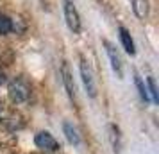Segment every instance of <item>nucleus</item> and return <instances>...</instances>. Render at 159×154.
Returning <instances> with one entry per match:
<instances>
[{
	"mask_svg": "<svg viewBox=\"0 0 159 154\" xmlns=\"http://www.w3.org/2000/svg\"><path fill=\"white\" fill-rule=\"evenodd\" d=\"M7 93H9V99L13 100L15 104H22L25 102L30 95V86L29 82L22 79V77H16L13 81L9 82L7 86Z\"/></svg>",
	"mask_w": 159,
	"mask_h": 154,
	"instance_id": "nucleus-1",
	"label": "nucleus"
},
{
	"mask_svg": "<svg viewBox=\"0 0 159 154\" xmlns=\"http://www.w3.org/2000/svg\"><path fill=\"white\" fill-rule=\"evenodd\" d=\"M80 77H82V84L86 88V93L89 97H97V81L93 77V70L88 65V61L84 58H80Z\"/></svg>",
	"mask_w": 159,
	"mask_h": 154,
	"instance_id": "nucleus-2",
	"label": "nucleus"
},
{
	"mask_svg": "<svg viewBox=\"0 0 159 154\" xmlns=\"http://www.w3.org/2000/svg\"><path fill=\"white\" fill-rule=\"evenodd\" d=\"M65 20L68 29L72 30L73 34H79L80 32V16L79 11L75 7L73 0H65Z\"/></svg>",
	"mask_w": 159,
	"mask_h": 154,
	"instance_id": "nucleus-3",
	"label": "nucleus"
},
{
	"mask_svg": "<svg viewBox=\"0 0 159 154\" xmlns=\"http://www.w3.org/2000/svg\"><path fill=\"white\" fill-rule=\"evenodd\" d=\"M102 43H104V49H106V54H107V59H109V63H111V68H113L115 75L118 77V79H122L123 77V66H122V59H120V56H118L116 49L109 43L107 40H104Z\"/></svg>",
	"mask_w": 159,
	"mask_h": 154,
	"instance_id": "nucleus-4",
	"label": "nucleus"
},
{
	"mask_svg": "<svg viewBox=\"0 0 159 154\" xmlns=\"http://www.w3.org/2000/svg\"><path fill=\"white\" fill-rule=\"evenodd\" d=\"M34 143H36L38 149H41V151H47V152H52V151H57L59 149V143L57 140L52 136L48 131H39L34 136Z\"/></svg>",
	"mask_w": 159,
	"mask_h": 154,
	"instance_id": "nucleus-5",
	"label": "nucleus"
},
{
	"mask_svg": "<svg viewBox=\"0 0 159 154\" xmlns=\"http://www.w3.org/2000/svg\"><path fill=\"white\" fill-rule=\"evenodd\" d=\"M61 75H63V82H65V88H66L68 97H70L72 100H75V82H73V77H72L70 68H68L66 63L61 65Z\"/></svg>",
	"mask_w": 159,
	"mask_h": 154,
	"instance_id": "nucleus-6",
	"label": "nucleus"
},
{
	"mask_svg": "<svg viewBox=\"0 0 159 154\" xmlns=\"http://www.w3.org/2000/svg\"><path fill=\"white\" fill-rule=\"evenodd\" d=\"M63 133H65V136H66V140L72 143V145H75V147H79L80 145V136H79V131L73 127L70 122H65L63 124Z\"/></svg>",
	"mask_w": 159,
	"mask_h": 154,
	"instance_id": "nucleus-7",
	"label": "nucleus"
},
{
	"mask_svg": "<svg viewBox=\"0 0 159 154\" xmlns=\"http://www.w3.org/2000/svg\"><path fill=\"white\" fill-rule=\"evenodd\" d=\"M120 41H122L123 49H125V52H127V54H130V56H134V54H136L134 41H132V38H130L129 30L125 29V27H120Z\"/></svg>",
	"mask_w": 159,
	"mask_h": 154,
	"instance_id": "nucleus-8",
	"label": "nucleus"
},
{
	"mask_svg": "<svg viewBox=\"0 0 159 154\" xmlns=\"http://www.w3.org/2000/svg\"><path fill=\"white\" fill-rule=\"evenodd\" d=\"M132 11L139 20L148 16V0H132Z\"/></svg>",
	"mask_w": 159,
	"mask_h": 154,
	"instance_id": "nucleus-9",
	"label": "nucleus"
},
{
	"mask_svg": "<svg viewBox=\"0 0 159 154\" xmlns=\"http://www.w3.org/2000/svg\"><path fill=\"white\" fill-rule=\"evenodd\" d=\"M9 32H13V18L0 13V34L4 36V34H9Z\"/></svg>",
	"mask_w": 159,
	"mask_h": 154,
	"instance_id": "nucleus-10",
	"label": "nucleus"
},
{
	"mask_svg": "<svg viewBox=\"0 0 159 154\" xmlns=\"http://www.w3.org/2000/svg\"><path fill=\"white\" fill-rule=\"evenodd\" d=\"M109 133H111V143H113V149H115V152L118 154L120 151V131H118V127L115 124L109 125Z\"/></svg>",
	"mask_w": 159,
	"mask_h": 154,
	"instance_id": "nucleus-11",
	"label": "nucleus"
},
{
	"mask_svg": "<svg viewBox=\"0 0 159 154\" xmlns=\"http://www.w3.org/2000/svg\"><path fill=\"white\" fill-rule=\"evenodd\" d=\"M147 84H148V90H147V93H148V99H150L154 104H157V88H156V81H154V77H147Z\"/></svg>",
	"mask_w": 159,
	"mask_h": 154,
	"instance_id": "nucleus-12",
	"label": "nucleus"
},
{
	"mask_svg": "<svg viewBox=\"0 0 159 154\" xmlns=\"http://www.w3.org/2000/svg\"><path fill=\"white\" fill-rule=\"evenodd\" d=\"M134 82H136V88H138V91H139V97H141L143 100H148V93H147V88H145V82L138 73L134 75Z\"/></svg>",
	"mask_w": 159,
	"mask_h": 154,
	"instance_id": "nucleus-13",
	"label": "nucleus"
},
{
	"mask_svg": "<svg viewBox=\"0 0 159 154\" xmlns=\"http://www.w3.org/2000/svg\"><path fill=\"white\" fill-rule=\"evenodd\" d=\"M2 82H4V72L0 70V84H2Z\"/></svg>",
	"mask_w": 159,
	"mask_h": 154,
	"instance_id": "nucleus-14",
	"label": "nucleus"
}]
</instances>
